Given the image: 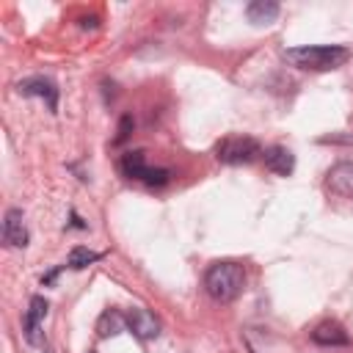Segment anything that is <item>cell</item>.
Wrapping results in <instances>:
<instances>
[{"label": "cell", "instance_id": "cell-1", "mask_svg": "<svg viewBox=\"0 0 353 353\" xmlns=\"http://www.w3.org/2000/svg\"><path fill=\"white\" fill-rule=\"evenodd\" d=\"M284 58L298 66V69H312V72H328L339 69L347 63L350 50L342 44H306V47H290L284 50Z\"/></svg>", "mask_w": 353, "mask_h": 353}, {"label": "cell", "instance_id": "cell-2", "mask_svg": "<svg viewBox=\"0 0 353 353\" xmlns=\"http://www.w3.org/2000/svg\"><path fill=\"white\" fill-rule=\"evenodd\" d=\"M245 287V270L237 262H212L204 273V290L218 303H232Z\"/></svg>", "mask_w": 353, "mask_h": 353}, {"label": "cell", "instance_id": "cell-3", "mask_svg": "<svg viewBox=\"0 0 353 353\" xmlns=\"http://www.w3.org/2000/svg\"><path fill=\"white\" fill-rule=\"evenodd\" d=\"M259 154H262V146L251 135H226L215 146V157L223 165H245V163H254Z\"/></svg>", "mask_w": 353, "mask_h": 353}, {"label": "cell", "instance_id": "cell-4", "mask_svg": "<svg viewBox=\"0 0 353 353\" xmlns=\"http://www.w3.org/2000/svg\"><path fill=\"white\" fill-rule=\"evenodd\" d=\"M119 165H121V174L127 179H138V182H143L149 188H163L171 179L168 168H152L146 163V152L143 149H135V152L121 154V163Z\"/></svg>", "mask_w": 353, "mask_h": 353}, {"label": "cell", "instance_id": "cell-5", "mask_svg": "<svg viewBox=\"0 0 353 353\" xmlns=\"http://www.w3.org/2000/svg\"><path fill=\"white\" fill-rule=\"evenodd\" d=\"M17 91L25 94V97H39V99H44L47 108H50V113L58 110V85H55L52 80H47V77H25V80L17 83Z\"/></svg>", "mask_w": 353, "mask_h": 353}, {"label": "cell", "instance_id": "cell-6", "mask_svg": "<svg viewBox=\"0 0 353 353\" xmlns=\"http://www.w3.org/2000/svg\"><path fill=\"white\" fill-rule=\"evenodd\" d=\"M124 323H127V328H130V334H135L138 339H154L157 334H160V323H157V317L149 312V309H141V306H135V309H130L127 314H124Z\"/></svg>", "mask_w": 353, "mask_h": 353}, {"label": "cell", "instance_id": "cell-7", "mask_svg": "<svg viewBox=\"0 0 353 353\" xmlns=\"http://www.w3.org/2000/svg\"><path fill=\"white\" fill-rule=\"evenodd\" d=\"M325 188L342 199H353V160L331 165V171L325 174Z\"/></svg>", "mask_w": 353, "mask_h": 353}, {"label": "cell", "instance_id": "cell-8", "mask_svg": "<svg viewBox=\"0 0 353 353\" xmlns=\"http://www.w3.org/2000/svg\"><path fill=\"white\" fill-rule=\"evenodd\" d=\"M47 309H50V303L41 298V295H33L30 298V303H28V314H25V339L30 342V345H41V320H44V314H47Z\"/></svg>", "mask_w": 353, "mask_h": 353}, {"label": "cell", "instance_id": "cell-9", "mask_svg": "<svg viewBox=\"0 0 353 353\" xmlns=\"http://www.w3.org/2000/svg\"><path fill=\"white\" fill-rule=\"evenodd\" d=\"M3 240L14 248H25L28 245V229H25V218H22V210L11 207L3 218Z\"/></svg>", "mask_w": 353, "mask_h": 353}, {"label": "cell", "instance_id": "cell-10", "mask_svg": "<svg viewBox=\"0 0 353 353\" xmlns=\"http://www.w3.org/2000/svg\"><path fill=\"white\" fill-rule=\"evenodd\" d=\"M312 342H314V345H323V347H339V345H347L350 336H347V331H345L339 323L325 320V323H320V325L312 331Z\"/></svg>", "mask_w": 353, "mask_h": 353}, {"label": "cell", "instance_id": "cell-11", "mask_svg": "<svg viewBox=\"0 0 353 353\" xmlns=\"http://www.w3.org/2000/svg\"><path fill=\"white\" fill-rule=\"evenodd\" d=\"M262 157H265V165L279 176H290L292 168H295V157L287 146H268L262 152Z\"/></svg>", "mask_w": 353, "mask_h": 353}, {"label": "cell", "instance_id": "cell-12", "mask_svg": "<svg viewBox=\"0 0 353 353\" xmlns=\"http://www.w3.org/2000/svg\"><path fill=\"white\" fill-rule=\"evenodd\" d=\"M279 3L276 0H254V3H248V8H245V17H248V22H254V25H270L276 17H279Z\"/></svg>", "mask_w": 353, "mask_h": 353}, {"label": "cell", "instance_id": "cell-13", "mask_svg": "<svg viewBox=\"0 0 353 353\" xmlns=\"http://www.w3.org/2000/svg\"><path fill=\"white\" fill-rule=\"evenodd\" d=\"M124 325H127L124 317H121L116 309H108V312H102L99 320H97V334H99L102 339H108V336H116Z\"/></svg>", "mask_w": 353, "mask_h": 353}, {"label": "cell", "instance_id": "cell-14", "mask_svg": "<svg viewBox=\"0 0 353 353\" xmlns=\"http://www.w3.org/2000/svg\"><path fill=\"white\" fill-rule=\"evenodd\" d=\"M99 256H102L99 251H91V248H85V245H74V248L69 251V256H66V268L83 270V268H88L91 262H97Z\"/></svg>", "mask_w": 353, "mask_h": 353}, {"label": "cell", "instance_id": "cell-15", "mask_svg": "<svg viewBox=\"0 0 353 353\" xmlns=\"http://www.w3.org/2000/svg\"><path fill=\"white\" fill-rule=\"evenodd\" d=\"M130 127H132V119H130V116H124V119H121V124H119V135H116V141H113V143H121V141L130 135Z\"/></svg>", "mask_w": 353, "mask_h": 353}, {"label": "cell", "instance_id": "cell-16", "mask_svg": "<svg viewBox=\"0 0 353 353\" xmlns=\"http://www.w3.org/2000/svg\"><path fill=\"white\" fill-rule=\"evenodd\" d=\"M88 353H97V350H88Z\"/></svg>", "mask_w": 353, "mask_h": 353}]
</instances>
